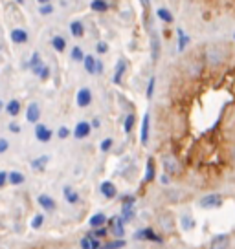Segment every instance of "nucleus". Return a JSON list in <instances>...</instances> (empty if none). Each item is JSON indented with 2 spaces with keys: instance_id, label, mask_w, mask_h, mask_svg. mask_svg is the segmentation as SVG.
Masks as SVG:
<instances>
[{
  "instance_id": "obj_1",
  "label": "nucleus",
  "mask_w": 235,
  "mask_h": 249,
  "mask_svg": "<svg viewBox=\"0 0 235 249\" xmlns=\"http://www.w3.org/2000/svg\"><path fill=\"white\" fill-rule=\"evenodd\" d=\"M105 226L109 227V234H114V238H123L125 236V222L121 216H112L107 218V224Z\"/></svg>"
},
{
  "instance_id": "obj_17",
  "label": "nucleus",
  "mask_w": 235,
  "mask_h": 249,
  "mask_svg": "<svg viewBox=\"0 0 235 249\" xmlns=\"http://www.w3.org/2000/svg\"><path fill=\"white\" fill-rule=\"evenodd\" d=\"M9 37H11V42H13V44H26L28 39H30L28 31L24 30V28H15V30L9 33Z\"/></svg>"
},
{
  "instance_id": "obj_9",
  "label": "nucleus",
  "mask_w": 235,
  "mask_h": 249,
  "mask_svg": "<svg viewBox=\"0 0 235 249\" xmlns=\"http://www.w3.org/2000/svg\"><path fill=\"white\" fill-rule=\"evenodd\" d=\"M90 132H92L90 123H88V121H79V123L76 124V128H74V138H76V140H85V138L90 136Z\"/></svg>"
},
{
  "instance_id": "obj_30",
  "label": "nucleus",
  "mask_w": 235,
  "mask_h": 249,
  "mask_svg": "<svg viewBox=\"0 0 235 249\" xmlns=\"http://www.w3.org/2000/svg\"><path fill=\"white\" fill-rule=\"evenodd\" d=\"M24 181H26V176H24L22 172L19 171L8 172V183H11V185H22Z\"/></svg>"
},
{
  "instance_id": "obj_10",
  "label": "nucleus",
  "mask_w": 235,
  "mask_h": 249,
  "mask_svg": "<svg viewBox=\"0 0 235 249\" xmlns=\"http://www.w3.org/2000/svg\"><path fill=\"white\" fill-rule=\"evenodd\" d=\"M206 61L210 62L212 66H217V64L224 61V55H222V52L217 46H212L208 48V52H206Z\"/></svg>"
},
{
  "instance_id": "obj_29",
  "label": "nucleus",
  "mask_w": 235,
  "mask_h": 249,
  "mask_svg": "<svg viewBox=\"0 0 235 249\" xmlns=\"http://www.w3.org/2000/svg\"><path fill=\"white\" fill-rule=\"evenodd\" d=\"M109 8L110 6L107 0H92V2H90V9L96 11V13H107Z\"/></svg>"
},
{
  "instance_id": "obj_35",
  "label": "nucleus",
  "mask_w": 235,
  "mask_h": 249,
  "mask_svg": "<svg viewBox=\"0 0 235 249\" xmlns=\"http://www.w3.org/2000/svg\"><path fill=\"white\" fill-rule=\"evenodd\" d=\"M70 57L74 62H83V59H85V52H83V48L81 46H74L70 52Z\"/></svg>"
},
{
  "instance_id": "obj_44",
  "label": "nucleus",
  "mask_w": 235,
  "mask_h": 249,
  "mask_svg": "<svg viewBox=\"0 0 235 249\" xmlns=\"http://www.w3.org/2000/svg\"><path fill=\"white\" fill-rule=\"evenodd\" d=\"M119 202L121 203H136V196L134 195H123V196H119Z\"/></svg>"
},
{
  "instance_id": "obj_32",
  "label": "nucleus",
  "mask_w": 235,
  "mask_h": 249,
  "mask_svg": "<svg viewBox=\"0 0 235 249\" xmlns=\"http://www.w3.org/2000/svg\"><path fill=\"white\" fill-rule=\"evenodd\" d=\"M125 246H127V242L123 240V238H114V240L101 244V248L99 249H123Z\"/></svg>"
},
{
  "instance_id": "obj_21",
  "label": "nucleus",
  "mask_w": 235,
  "mask_h": 249,
  "mask_svg": "<svg viewBox=\"0 0 235 249\" xmlns=\"http://www.w3.org/2000/svg\"><path fill=\"white\" fill-rule=\"evenodd\" d=\"M63 196H64V200L70 203V205H76V203H79V193L74 189V187H64L63 189Z\"/></svg>"
},
{
  "instance_id": "obj_40",
  "label": "nucleus",
  "mask_w": 235,
  "mask_h": 249,
  "mask_svg": "<svg viewBox=\"0 0 235 249\" xmlns=\"http://www.w3.org/2000/svg\"><path fill=\"white\" fill-rule=\"evenodd\" d=\"M50 73H52V70H50V66H48V64H44V66L40 68L39 73H37V77H39L40 81H48V79H50Z\"/></svg>"
},
{
  "instance_id": "obj_26",
  "label": "nucleus",
  "mask_w": 235,
  "mask_h": 249,
  "mask_svg": "<svg viewBox=\"0 0 235 249\" xmlns=\"http://www.w3.org/2000/svg\"><path fill=\"white\" fill-rule=\"evenodd\" d=\"M48 161H50V156H39V158H35L32 161V169L42 172L48 167Z\"/></svg>"
},
{
  "instance_id": "obj_6",
  "label": "nucleus",
  "mask_w": 235,
  "mask_h": 249,
  "mask_svg": "<svg viewBox=\"0 0 235 249\" xmlns=\"http://www.w3.org/2000/svg\"><path fill=\"white\" fill-rule=\"evenodd\" d=\"M35 138L40 143H48V141L54 138V132H52V128H48L46 124L35 123Z\"/></svg>"
},
{
  "instance_id": "obj_54",
  "label": "nucleus",
  "mask_w": 235,
  "mask_h": 249,
  "mask_svg": "<svg viewBox=\"0 0 235 249\" xmlns=\"http://www.w3.org/2000/svg\"><path fill=\"white\" fill-rule=\"evenodd\" d=\"M17 4H24V2H26V0H15Z\"/></svg>"
},
{
  "instance_id": "obj_49",
  "label": "nucleus",
  "mask_w": 235,
  "mask_h": 249,
  "mask_svg": "<svg viewBox=\"0 0 235 249\" xmlns=\"http://www.w3.org/2000/svg\"><path fill=\"white\" fill-rule=\"evenodd\" d=\"M90 126H92V128H99V126H101V121H99V117H94V119L90 121Z\"/></svg>"
},
{
  "instance_id": "obj_13",
  "label": "nucleus",
  "mask_w": 235,
  "mask_h": 249,
  "mask_svg": "<svg viewBox=\"0 0 235 249\" xmlns=\"http://www.w3.org/2000/svg\"><path fill=\"white\" fill-rule=\"evenodd\" d=\"M210 249H230V236L224 233L215 234L210 242Z\"/></svg>"
},
{
  "instance_id": "obj_28",
  "label": "nucleus",
  "mask_w": 235,
  "mask_h": 249,
  "mask_svg": "<svg viewBox=\"0 0 235 249\" xmlns=\"http://www.w3.org/2000/svg\"><path fill=\"white\" fill-rule=\"evenodd\" d=\"M145 181H153V179L157 178V167H155V160L149 158L147 160V165H145Z\"/></svg>"
},
{
  "instance_id": "obj_15",
  "label": "nucleus",
  "mask_w": 235,
  "mask_h": 249,
  "mask_svg": "<svg viewBox=\"0 0 235 249\" xmlns=\"http://www.w3.org/2000/svg\"><path fill=\"white\" fill-rule=\"evenodd\" d=\"M99 193H101L107 200H114L118 196V189H116V185L112 183V181H101V185H99Z\"/></svg>"
},
{
  "instance_id": "obj_5",
  "label": "nucleus",
  "mask_w": 235,
  "mask_h": 249,
  "mask_svg": "<svg viewBox=\"0 0 235 249\" xmlns=\"http://www.w3.org/2000/svg\"><path fill=\"white\" fill-rule=\"evenodd\" d=\"M149 130H151V114L145 112L143 119H141V132H140V143L143 147H147V143H149Z\"/></svg>"
},
{
  "instance_id": "obj_41",
  "label": "nucleus",
  "mask_w": 235,
  "mask_h": 249,
  "mask_svg": "<svg viewBox=\"0 0 235 249\" xmlns=\"http://www.w3.org/2000/svg\"><path fill=\"white\" fill-rule=\"evenodd\" d=\"M96 52L99 55H105L109 52V42H105V40H99L98 44H96Z\"/></svg>"
},
{
  "instance_id": "obj_8",
  "label": "nucleus",
  "mask_w": 235,
  "mask_h": 249,
  "mask_svg": "<svg viewBox=\"0 0 235 249\" xmlns=\"http://www.w3.org/2000/svg\"><path fill=\"white\" fill-rule=\"evenodd\" d=\"M162 167H164L165 174H176L178 172V161L171 154L162 156Z\"/></svg>"
},
{
  "instance_id": "obj_36",
  "label": "nucleus",
  "mask_w": 235,
  "mask_h": 249,
  "mask_svg": "<svg viewBox=\"0 0 235 249\" xmlns=\"http://www.w3.org/2000/svg\"><path fill=\"white\" fill-rule=\"evenodd\" d=\"M155 86H157V77L151 75L149 83H147V88H145V97H147V99H153V95H155Z\"/></svg>"
},
{
  "instance_id": "obj_42",
  "label": "nucleus",
  "mask_w": 235,
  "mask_h": 249,
  "mask_svg": "<svg viewBox=\"0 0 235 249\" xmlns=\"http://www.w3.org/2000/svg\"><path fill=\"white\" fill-rule=\"evenodd\" d=\"M42 224H44V216L42 214H35L32 220V227L33 229H40L42 227Z\"/></svg>"
},
{
  "instance_id": "obj_24",
  "label": "nucleus",
  "mask_w": 235,
  "mask_h": 249,
  "mask_svg": "<svg viewBox=\"0 0 235 249\" xmlns=\"http://www.w3.org/2000/svg\"><path fill=\"white\" fill-rule=\"evenodd\" d=\"M107 224V214L105 213H96V214H92L90 216V220H88V226L92 227H101V226H105Z\"/></svg>"
},
{
  "instance_id": "obj_43",
  "label": "nucleus",
  "mask_w": 235,
  "mask_h": 249,
  "mask_svg": "<svg viewBox=\"0 0 235 249\" xmlns=\"http://www.w3.org/2000/svg\"><path fill=\"white\" fill-rule=\"evenodd\" d=\"M70 134H72V130L68 128V126H59V130H57V138H59V140H66Z\"/></svg>"
},
{
  "instance_id": "obj_14",
  "label": "nucleus",
  "mask_w": 235,
  "mask_h": 249,
  "mask_svg": "<svg viewBox=\"0 0 235 249\" xmlns=\"http://www.w3.org/2000/svg\"><path fill=\"white\" fill-rule=\"evenodd\" d=\"M160 48H162V42H160L158 33L157 31H151V59H153V62L158 61V57H160Z\"/></svg>"
},
{
  "instance_id": "obj_16",
  "label": "nucleus",
  "mask_w": 235,
  "mask_h": 249,
  "mask_svg": "<svg viewBox=\"0 0 235 249\" xmlns=\"http://www.w3.org/2000/svg\"><path fill=\"white\" fill-rule=\"evenodd\" d=\"M119 216L123 218L125 224L133 222L134 216H136V203H121V213H119Z\"/></svg>"
},
{
  "instance_id": "obj_45",
  "label": "nucleus",
  "mask_w": 235,
  "mask_h": 249,
  "mask_svg": "<svg viewBox=\"0 0 235 249\" xmlns=\"http://www.w3.org/2000/svg\"><path fill=\"white\" fill-rule=\"evenodd\" d=\"M8 148H9V141L6 138H0V154L8 152Z\"/></svg>"
},
{
  "instance_id": "obj_37",
  "label": "nucleus",
  "mask_w": 235,
  "mask_h": 249,
  "mask_svg": "<svg viewBox=\"0 0 235 249\" xmlns=\"http://www.w3.org/2000/svg\"><path fill=\"white\" fill-rule=\"evenodd\" d=\"M90 233L94 234L96 238H99V240H101V238H105V236H107V234H109V227H107V226L94 227V229H92V231H90Z\"/></svg>"
},
{
  "instance_id": "obj_27",
  "label": "nucleus",
  "mask_w": 235,
  "mask_h": 249,
  "mask_svg": "<svg viewBox=\"0 0 235 249\" xmlns=\"http://www.w3.org/2000/svg\"><path fill=\"white\" fill-rule=\"evenodd\" d=\"M83 68H85L86 73L96 75V57L94 55H85V59H83Z\"/></svg>"
},
{
  "instance_id": "obj_38",
  "label": "nucleus",
  "mask_w": 235,
  "mask_h": 249,
  "mask_svg": "<svg viewBox=\"0 0 235 249\" xmlns=\"http://www.w3.org/2000/svg\"><path fill=\"white\" fill-rule=\"evenodd\" d=\"M54 11H55V8L52 6V4H50V2H48V4H40V6H39V13H40L42 17L52 15Z\"/></svg>"
},
{
  "instance_id": "obj_3",
  "label": "nucleus",
  "mask_w": 235,
  "mask_h": 249,
  "mask_svg": "<svg viewBox=\"0 0 235 249\" xmlns=\"http://www.w3.org/2000/svg\"><path fill=\"white\" fill-rule=\"evenodd\" d=\"M134 238L136 240H145V242H157V244H162L164 238L153 229V227H143V229H138L134 233Z\"/></svg>"
},
{
  "instance_id": "obj_18",
  "label": "nucleus",
  "mask_w": 235,
  "mask_h": 249,
  "mask_svg": "<svg viewBox=\"0 0 235 249\" xmlns=\"http://www.w3.org/2000/svg\"><path fill=\"white\" fill-rule=\"evenodd\" d=\"M26 119H28V123H39L40 119V107L37 103H30L28 105V110H26Z\"/></svg>"
},
{
  "instance_id": "obj_55",
  "label": "nucleus",
  "mask_w": 235,
  "mask_h": 249,
  "mask_svg": "<svg viewBox=\"0 0 235 249\" xmlns=\"http://www.w3.org/2000/svg\"><path fill=\"white\" fill-rule=\"evenodd\" d=\"M234 160H235V148H234Z\"/></svg>"
},
{
  "instance_id": "obj_25",
  "label": "nucleus",
  "mask_w": 235,
  "mask_h": 249,
  "mask_svg": "<svg viewBox=\"0 0 235 249\" xmlns=\"http://www.w3.org/2000/svg\"><path fill=\"white\" fill-rule=\"evenodd\" d=\"M50 42H52V48H54L57 53H63L64 50H66V39L61 37V35H54Z\"/></svg>"
},
{
  "instance_id": "obj_39",
  "label": "nucleus",
  "mask_w": 235,
  "mask_h": 249,
  "mask_svg": "<svg viewBox=\"0 0 235 249\" xmlns=\"http://www.w3.org/2000/svg\"><path fill=\"white\" fill-rule=\"evenodd\" d=\"M112 145H114V140H112V138H105V140L99 143V150H101V152H110Z\"/></svg>"
},
{
  "instance_id": "obj_12",
  "label": "nucleus",
  "mask_w": 235,
  "mask_h": 249,
  "mask_svg": "<svg viewBox=\"0 0 235 249\" xmlns=\"http://www.w3.org/2000/svg\"><path fill=\"white\" fill-rule=\"evenodd\" d=\"M42 66H44V61H42L40 53L39 52H33L32 57H30V61H28V70L32 71L33 75H37Z\"/></svg>"
},
{
  "instance_id": "obj_2",
  "label": "nucleus",
  "mask_w": 235,
  "mask_h": 249,
  "mask_svg": "<svg viewBox=\"0 0 235 249\" xmlns=\"http://www.w3.org/2000/svg\"><path fill=\"white\" fill-rule=\"evenodd\" d=\"M222 203H224V198L217 193H212V195H206L202 196L200 200H198V205L206 211H213V209H220L222 207Z\"/></svg>"
},
{
  "instance_id": "obj_53",
  "label": "nucleus",
  "mask_w": 235,
  "mask_h": 249,
  "mask_svg": "<svg viewBox=\"0 0 235 249\" xmlns=\"http://www.w3.org/2000/svg\"><path fill=\"white\" fill-rule=\"evenodd\" d=\"M2 110H4V103L0 101V112H2Z\"/></svg>"
},
{
  "instance_id": "obj_22",
  "label": "nucleus",
  "mask_w": 235,
  "mask_h": 249,
  "mask_svg": "<svg viewBox=\"0 0 235 249\" xmlns=\"http://www.w3.org/2000/svg\"><path fill=\"white\" fill-rule=\"evenodd\" d=\"M4 110L8 112V116L17 117L20 114V110H22V105H20V101H17V99H11L8 105H4Z\"/></svg>"
},
{
  "instance_id": "obj_4",
  "label": "nucleus",
  "mask_w": 235,
  "mask_h": 249,
  "mask_svg": "<svg viewBox=\"0 0 235 249\" xmlns=\"http://www.w3.org/2000/svg\"><path fill=\"white\" fill-rule=\"evenodd\" d=\"M76 103H78L79 108H86V107H90V103H92V90L90 88H79L78 90V95H76Z\"/></svg>"
},
{
  "instance_id": "obj_33",
  "label": "nucleus",
  "mask_w": 235,
  "mask_h": 249,
  "mask_svg": "<svg viewBox=\"0 0 235 249\" xmlns=\"http://www.w3.org/2000/svg\"><path fill=\"white\" fill-rule=\"evenodd\" d=\"M134 124H136V116H134V112H131V114H127L125 121H123V130H125L127 136L133 132Z\"/></svg>"
},
{
  "instance_id": "obj_7",
  "label": "nucleus",
  "mask_w": 235,
  "mask_h": 249,
  "mask_svg": "<svg viewBox=\"0 0 235 249\" xmlns=\"http://www.w3.org/2000/svg\"><path fill=\"white\" fill-rule=\"evenodd\" d=\"M127 68H129V62H127V59L121 57V59L116 62V68H114V77H112V83H114V85H121V79L125 75Z\"/></svg>"
},
{
  "instance_id": "obj_19",
  "label": "nucleus",
  "mask_w": 235,
  "mask_h": 249,
  "mask_svg": "<svg viewBox=\"0 0 235 249\" xmlns=\"http://www.w3.org/2000/svg\"><path fill=\"white\" fill-rule=\"evenodd\" d=\"M176 39H178V52H186V48L191 44V37H189L182 28H176Z\"/></svg>"
},
{
  "instance_id": "obj_31",
  "label": "nucleus",
  "mask_w": 235,
  "mask_h": 249,
  "mask_svg": "<svg viewBox=\"0 0 235 249\" xmlns=\"http://www.w3.org/2000/svg\"><path fill=\"white\" fill-rule=\"evenodd\" d=\"M157 17L160 18V20H162V22H165V24H173V20H175L173 13L167 8H158L157 9Z\"/></svg>"
},
{
  "instance_id": "obj_56",
  "label": "nucleus",
  "mask_w": 235,
  "mask_h": 249,
  "mask_svg": "<svg viewBox=\"0 0 235 249\" xmlns=\"http://www.w3.org/2000/svg\"><path fill=\"white\" fill-rule=\"evenodd\" d=\"M234 40H235V33H234Z\"/></svg>"
},
{
  "instance_id": "obj_52",
  "label": "nucleus",
  "mask_w": 235,
  "mask_h": 249,
  "mask_svg": "<svg viewBox=\"0 0 235 249\" xmlns=\"http://www.w3.org/2000/svg\"><path fill=\"white\" fill-rule=\"evenodd\" d=\"M39 4H48V2H52V0H37Z\"/></svg>"
},
{
  "instance_id": "obj_11",
  "label": "nucleus",
  "mask_w": 235,
  "mask_h": 249,
  "mask_svg": "<svg viewBox=\"0 0 235 249\" xmlns=\"http://www.w3.org/2000/svg\"><path fill=\"white\" fill-rule=\"evenodd\" d=\"M79 244H81V249H99L101 248V240H99V238H96L90 231L81 238Z\"/></svg>"
},
{
  "instance_id": "obj_51",
  "label": "nucleus",
  "mask_w": 235,
  "mask_h": 249,
  "mask_svg": "<svg viewBox=\"0 0 235 249\" xmlns=\"http://www.w3.org/2000/svg\"><path fill=\"white\" fill-rule=\"evenodd\" d=\"M140 2H141V6H143L145 9L151 8V0H140Z\"/></svg>"
},
{
  "instance_id": "obj_20",
  "label": "nucleus",
  "mask_w": 235,
  "mask_h": 249,
  "mask_svg": "<svg viewBox=\"0 0 235 249\" xmlns=\"http://www.w3.org/2000/svg\"><path fill=\"white\" fill-rule=\"evenodd\" d=\"M37 202H39L40 207H42L44 211H48V213H54L55 207H57L55 200L52 198V196H48V195H40L39 198H37Z\"/></svg>"
},
{
  "instance_id": "obj_23",
  "label": "nucleus",
  "mask_w": 235,
  "mask_h": 249,
  "mask_svg": "<svg viewBox=\"0 0 235 249\" xmlns=\"http://www.w3.org/2000/svg\"><path fill=\"white\" fill-rule=\"evenodd\" d=\"M70 33H72V37L81 39V37L85 35V24L81 22V20H72L70 22Z\"/></svg>"
},
{
  "instance_id": "obj_50",
  "label": "nucleus",
  "mask_w": 235,
  "mask_h": 249,
  "mask_svg": "<svg viewBox=\"0 0 235 249\" xmlns=\"http://www.w3.org/2000/svg\"><path fill=\"white\" fill-rule=\"evenodd\" d=\"M167 176H169V174H162V176H160V183H164V185H169V181H171V179L167 178Z\"/></svg>"
},
{
  "instance_id": "obj_46",
  "label": "nucleus",
  "mask_w": 235,
  "mask_h": 249,
  "mask_svg": "<svg viewBox=\"0 0 235 249\" xmlns=\"http://www.w3.org/2000/svg\"><path fill=\"white\" fill-rule=\"evenodd\" d=\"M103 71H105V64H103V61L96 59V75H101Z\"/></svg>"
},
{
  "instance_id": "obj_48",
  "label": "nucleus",
  "mask_w": 235,
  "mask_h": 249,
  "mask_svg": "<svg viewBox=\"0 0 235 249\" xmlns=\"http://www.w3.org/2000/svg\"><path fill=\"white\" fill-rule=\"evenodd\" d=\"M8 128H9V132H13V134L20 132V124H17V123H9Z\"/></svg>"
},
{
  "instance_id": "obj_34",
  "label": "nucleus",
  "mask_w": 235,
  "mask_h": 249,
  "mask_svg": "<svg viewBox=\"0 0 235 249\" xmlns=\"http://www.w3.org/2000/svg\"><path fill=\"white\" fill-rule=\"evenodd\" d=\"M180 227L184 231H191L193 227H195V220L193 216H189V214H182L180 216Z\"/></svg>"
},
{
  "instance_id": "obj_47",
  "label": "nucleus",
  "mask_w": 235,
  "mask_h": 249,
  "mask_svg": "<svg viewBox=\"0 0 235 249\" xmlns=\"http://www.w3.org/2000/svg\"><path fill=\"white\" fill-rule=\"evenodd\" d=\"M6 183H8V172L0 171V189H2V187H6Z\"/></svg>"
}]
</instances>
